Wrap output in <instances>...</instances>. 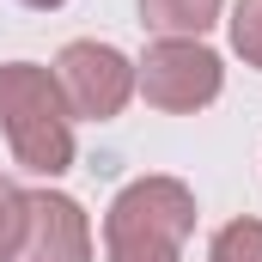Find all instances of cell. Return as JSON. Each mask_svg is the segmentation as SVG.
<instances>
[{
    "label": "cell",
    "instance_id": "cell-3",
    "mask_svg": "<svg viewBox=\"0 0 262 262\" xmlns=\"http://www.w3.org/2000/svg\"><path fill=\"white\" fill-rule=\"evenodd\" d=\"M213 256L220 262H262V226H232Z\"/></svg>",
    "mask_w": 262,
    "mask_h": 262
},
{
    "label": "cell",
    "instance_id": "cell-2",
    "mask_svg": "<svg viewBox=\"0 0 262 262\" xmlns=\"http://www.w3.org/2000/svg\"><path fill=\"white\" fill-rule=\"evenodd\" d=\"M152 6V18L159 25H177V31H189V25H207V12H213V0H146Z\"/></svg>",
    "mask_w": 262,
    "mask_h": 262
},
{
    "label": "cell",
    "instance_id": "cell-4",
    "mask_svg": "<svg viewBox=\"0 0 262 262\" xmlns=\"http://www.w3.org/2000/svg\"><path fill=\"white\" fill-rule=\"evenodd\" d=\"M238 49H250V55L262 61V0L238 6Z\"/></svg>",
    "mask_w": 262,
    "mask_h": 262
},
{
    "label": "cell",
    "instance_id": "cell-1",
    "mask_svg": "<svg viewBox=\"0 0 262 262\" xmlns=\"http://www.w3.org/2000/svg\"><path fill=\"white\" fill-rule=\"evenodd\" d=\"M67 73H73V85H79V104L85 110H116L122 104V61L110 55V49H67Z\"/></svg>",
    "mask_w": 262,
    "mask_h": 262
}]
</instances>
